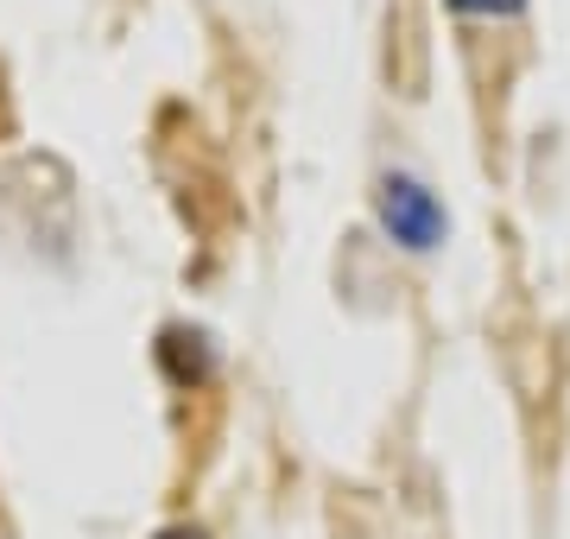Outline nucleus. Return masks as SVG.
I'll return each instance as SVG.
<instances>
[{
    "label": "nucleus",
    "instance_id": "nucleus-1",
    "mask_svg": "<svg viewBox=\"0 0 570 539\" xmlns=\"http://www.w3.org/2000/svg\"><path fill=\"white\" fill-rule=\"evenodd\" d=\"M381 223H387V235L412 254H431L450 228L444 204H438L419 178H387V185H381Z\"/></svg>",
    "mask_w": 570,
    "mask_h": 539
},
{
    "label": "nucleus",
    "instance_id": "nucleus-2",
    "mask_svg": "<svg viewBox=\"0 0 570 539\" xmlns=\"http://www.w3.org/2000/svg\"><path fill=\"white\" fill-rule=\"evenodd\" d=\"M159 355H165V369H171V381H204L209 374V350H204V336L197 331H190V355H184V331L165 336Z\"/></svg>",
    "mask_w": 570,
    "mask_h": 539
},
{
    "label": "nucleus",
    "instance_id": "nucleus-3",
    "mask_svg": "<svg viewBox=\"0 0 570 539\" xmlns=\"http://www.w3.org/2000/svg\"><path fill=\"white\" fill-rule=\"evenodd\" d=\"M450 7H456V13H482V20H508L527 0H450Z\"/></svg>",
    "mask_w": 570,
    "mask_h": 539
},
{
    "label": "nucleus",
    "instance_id": "nucleus-4",
    "mask_svg": "<svg viewBox=\"0 0 570 539\" xmlns=\"http://www.w3.org/2000/svg\"><path fill=\"white\" fill-rule=\"evenodd\" d=\"M159 539H204V533H197V527H165Z\"/></svg>",
    "mask_w": 570,
    "mask_h": 539
}]
</instances>
